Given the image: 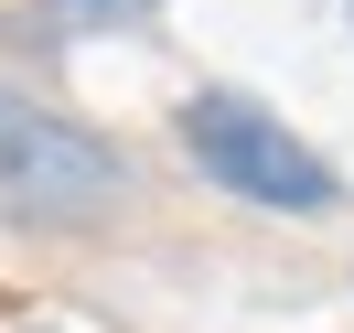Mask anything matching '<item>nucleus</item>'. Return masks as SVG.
<instances>
[{
	"label": "nucleus",
	"instance_id": "nucleus-3",
	"mask_svg": "<svg viewBox=\"0 0 354 333\" xmlns=\"http://www.w3.org/2000/svg\"><path fill=\"white\" fill-rule=\"evenodd\" d=\"M161 0H32L22 11V33L32 44H97V33H140Z\"/></svg>",
	"mask_w": 354,
	"mask_h": 333
},
{
	"label": "nucleus",
	"instance_id": "nucleus-2",
	"mask_svg": "<svg viewBox=\"0 0 354 333\" xmlns=\"http://www.w3.org/2000/svg\"><path fill=\"white\" fill-rule=\"evenodd\" d=\"M172 140H183V161H194L225 204H247V215H290V226L344 215V172H333L279 108H258V97H236V87H194L172 108Z\"/></svg>",
	"mask_w": 354,
	"mask_h": 333
},
{
	"label": "nucleus",
	"instance_id": "nucleus-1",
	"mask_svg": "<svg viewBox=\"0 0 354 333\" xmlns=\"http://www.w3.org/2000/svg\"><path fill=\"white\" fill-rule=\"evenodd\" d=\"M140 204V161L75 108L0 75V237H97Z\"/></svg>",
	"mask_w": 354,
	"mask_h": 333
}]
</instances>
